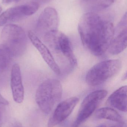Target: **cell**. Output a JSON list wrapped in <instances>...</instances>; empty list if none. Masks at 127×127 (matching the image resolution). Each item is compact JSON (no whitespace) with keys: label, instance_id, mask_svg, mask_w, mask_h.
Here are the masks:
<instances>
[{"label":"cell","instance_id":"obj_17","mask_svg":"<svg viewBox=\"0 0 127 127\" xmlns=\"http://www.w3.org/2000/svg\"><path fill=\"white\" fill-rule=\"evenodd\" d=\"M0 104V127H3L6 123L4 109Z\"/></svg>","mask_w":127,"mask_h":127},{"label":"cell","instance_id":"obj_24","mask_svg":"<svg viewBox=\"0 0 127 127\" xmlns=\"http://www.w3.org/2000/svg\"><path fill=\"white\" fill-rule=\"evenodd\" d=\"M1 10H2V8H1V7H0V13L1 12Z\"/></svg>","mask_w":127,"mask_h":127},{"label":"cell","instance_id":"obj_9","mask_svg":"<svg viewBox=\"0 0 127 127\" xmlns=\"http://www.w3.org/2000/svg\"><path fill=\"white\" fill-rule=\"evenodd\" d=\"M127 13L124 15L116 30L108 49V51L113 55H118L124 51L127 47Z\"/></svg>","mask_w":127,"mask_h":127},{"label":"cell","instance_id":"obj_20","mask_svg":"<svg viewBox=\"0 0 127 127\" xmlns=\"http://www.w3.org/2000/svg\"><path fill=\"white\" fill-rule=\"evenodd\" d=\"M51 0H33L32 1L37 3L40 6L41 4L48 3Z\"/></svg>","mask_w":127,"mask_h":127},{"label":"cell","instance_id":"obj_2","mask_svg":"<svg viewBox=\"0 0 127 127\" xmlns=\"http://www.w3.org/2000/svg\"><path fill=\"white\" fill-rule=\"evenodd\" d=\"M62 88L61 83L56 79H49L42 83L36 95L37 103L45 114L50 112L62 98Z\"/></svg>","mask_w":127,"mask_h":127},{"label":"cell","instance_id":"obj_15","mask_svg":"<svg viewBox=\"0 0 127 127\" xmlns=\"http://www.w3.org/2000/svg\"><path fill=\"white\" fill-rule=\"evenodd\" d=\"M12 57L7 48L3 44H0V75L8 68Z\"/></svg>","mask_w":127,"mask_h":127},{"label":"cell","instance_id":"obj_14","mask_svg":"<svg viewBox=\"0 0 127 127\" xmlns=\"http://www.w3.org/2000/svg\"><path fill=\"white\" fill-rule=\"evenodd\" d=\"M95 116L101 119H107L119 123L124 122L123 118L118 112L110 107H103L97 110Z\"/></svg>","mask_w":127,"mask_h":127},{"label":"cell","instance_id":"obj_21","mask_svg":"<svg viewBox=\"0 0 127 127\" xmlns=\"http://www.w3.org/2000/svg\"><path fill=\"white\" fill-rule=\"evenodd\" d=\"M111 127H127V125L126 124L123 122V123H119L118 124L116 125H115V126H112Z\"/></svg>","mask_w":127,"mask_h":127},{"label":"cell","instance_id":"obj_18","mask_svg":"<svg viewBox=\"0 0 127 127\" xmlns=\"http://www.w3.org/2000/svg\"><path fill=\"white\" fill-rule=\"evenodd\" d=\"M3 127H22L21 123L17 121H13L5 123Z\"/></svg>","mask_w":127,"mask_h":127},{"label":"cell","instance_id":"obj_7","mask_svg":"<svg viewBox=\"0 0 127 127\" xmlns=\"http://www.w3.org/2000/svg\"><path fill=\"white\" fill-rule=\"evenodd\" d=\"M36 11V6L32 3L10 7L0 15V27L8 22L18 21L25 16L32 15Z\"/></svg>","mask_w":127,"mask_h":127},{"label":"cell","instance_id":"obj_23","mask_svg":"<svg viewBox=\"0 0 127 127\" xmlns=\"http://www.w3.org/2000/svg\"><path fill=\"white\" fill-rule=\"evenodd\" d=\"M98 127H106V126L105 125H100V126Z\"/></svg>","mask_w":127,"mask_h":127},{"label":"cell","instance_id":"obj_12","mask_svg":"<svg viewBox=\"0 0 127 127\" xmlns=\"http://www.w3.org/2000/svg\"><path fill=\"white\" fill-rule=\"evenodd\" d=\"M10 86L13 100L18 103L23 102L24 87L22 83L21 69L19 65L15 64L12 67L10 77Z\"/></svg>","mask_w":127,"mask_h":127},{"label":"cell","instance_id":"obj_5","mask_svg":"<svg viewBox=\"0 0 127 127\" xmlns=\"http://www.w3.org/2000/svg\"><path fill=\"white\" fill-rule=\"evenodd\" d=\"M46 44L56 53L62 55L72 66L77 64V60L68 36L58 30L50 31L44 35Z\"/></svg>","mask_w":127,"mask_h":127},{"label":"cell","instance_id":"obj_19","mask_svg":"<svg viewBox=\"0 0 127 127\" xmlns=\"http://www.w3.org/2000/svg\"><path fill=\"white\" fill-rule=\"evenodd\" d=\"M0 104L4 106H7L9 104V102L4 98L0 94Z\"/></svg>","mask_w":127,"mask_h":127},{"label":"cell","instance_id":"obj_3","mask_svg":"<svg viewBox=\"0 0 127 127\" xmlns=\"http://www.w3.org/2000/svg\"><path fill=\"white\" fill-rule=\"evenodd\" d=\"M3 45L7 48L12 56L19 57L24 54L27 46V36L22 28L16 25H7L1 33Z\"/></svg>","mask_w":127,"mask_h":127},{"label":"cell","instance_id":"obj_13","mask_svg":"<svg viewBox=\"0 0 127 127\" xmlns=\"http://www.w3.org/2000/svg\"><path fill=\"white\" fill-rule=\"evenodd\" d=\"M127 86L122 87L108 98L107 104L120 111L127 112Z\"/></svg>","mask_w":127,"mask_h":127},{"label":"cell","instance_id":"obj_8","mask_svg":"<svg viewBox=\"0 0 127 127\" xmlns=\"http://www.w3.org/2000/svg\"><path fill=\"white\" fill-rule=\"evenodd\" d=\"M79 101L78 98L74 97L59 103L49 118L48 127H54L65 121L73 112Z\"/></svg>","mask_w":127,"mask_h":127},{"label":"cell","instance_id":"obj_11","mask_svg":"<svg viewBox=\"0 0 127 127\" xmlns=\"http://www.w3.org/2000/svg\"><path fill=\"white\" fill-rule=\"evenodd\" d=\"M28 35L32 44L38 50L45 62L51 70L57 75L60 74L61 71L59 66L56 63L46 45L42 42L37 36L33 31H29L28 33Z\"/></svg>","mask_w":127,"mask_h":127},{"label":"cell","instance_id":"obj_22","mask_svg":"<svg viewBox=\"0 0 127 127\" xmlns=\"http://www.w3.org/2000/svg\"><path fill=\"white\" fill-rule=\"evenodd\" d=\"M19 0H2V3L4 4H8L12 2L17 1Z\"/></svg>","mask_w":127,"mask_h":127},{"label":"cell","instance_id":"obj_6","mask_svg":"<svg viewBox=\"0 0 127 127\" xmlns=\"http://www.w3.org/2000/svg\"><path fill=\"white\" fill-rule=\"evenodd\" d=\"M107 93L106 90H98L87 95L81 103L73 127H78L84 122L94 112Z\"/></svg>","mask_w":127,"mask_h":127},{"label":"cell","instance_id":"obj_10","mask_svg":"<svg viewBox=\"0 0 127 127\" xmlns=\"http://www.w3.org/2000/svg\"><path fill=\"white\" fill-rule=\"evenodd\" d=\"M59 25L58 13L54 8L47 7L40 14L37 23L38 31L43 35L50 31L57 30Z\"/></svg>","mask_w":127,"mask_h":127},{"label":"cell","instance_id":"obj_1","mask_svg":"<svg viewBox=\"0 0 127 127\" xmlns=\"http://www.w3.org/2000/svg\"><path fill=\"white\" fill-rule=\"evenodd\" d=\"M78 30L85 48L94 56L98 57L108 50L115 29L112 22L104 21L97 13L90 12L81 17Z\"/></svg>","mask_w":127,"mask_h":127},{"label":"cell","instance_id":"obj_16","mask_svg":"<svg viewBox=\"0 0 127 127\" xmlns=\"http://www.w3.org/2000/svg\"><path fill=\"white\" fill-rule=\"evenodd\" d=\"M115 0H84V3L101 8H106L113 4Z\"/></svg>","mask_w":127,"mask_h":127},{"label":"cell","instance_id":"obj_4","mask_svg":"<svg viewBox=\"0 0 127 127\" xmlns=\"http://www.w3.org/2000/svg\"><path fill=\"white\" fill-rule=\"evenodd\" d=\"M119 60H105L97 64L90 69L86 76V81L91 86H98L117 74L121 68Z\"/></svg>","mask_w":127,"mask_h":127}]
</instances>
